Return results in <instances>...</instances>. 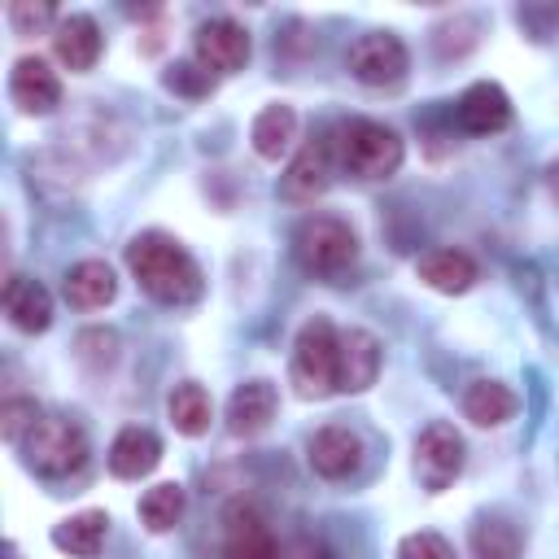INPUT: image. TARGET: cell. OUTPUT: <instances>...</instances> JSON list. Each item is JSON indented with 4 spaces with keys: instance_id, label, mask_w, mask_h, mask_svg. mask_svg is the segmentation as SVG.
Here are the masks:
<instances>
[{
    "instance_id": "cell-1",
    "label": "cell",
    "mask_w": 559,
    "mask_h": 559,
    "mask_svg": "<svg viewBox=\"0 0 559 559\" xmlns=\"http://www.w3.org/2000/svg\"><path fill=\"white\" fill-rule=\"evenodd\" d=\"M127 271L162 306H188L205 288L197 258L175 236H166V231H140L127 245Z\"/></svg>"
},
{
    "instance_id": "cell-2",
    "label": "cell",
    "mask_w": 559,
    "mask_h": 559,
    "mask_svg": "<svg viewBox=\"0 0 559 559\" xmlns=\"http://www.w3.org/2000/svg\"><path fill=\"white\" fill-rule=\"evenodd\" d=\"M336 362H341V328L328 314H314L301 323L297 341H293V389L306 402L332 397L336 393Z\"/></svg>"
},
{
    "instance_id": "cell-3",
    "label": "cell",
    "mask_w": 559,
    "mask_h": 559,
    "mask_svg": "<svg viewBox=\"0 0 559 559\" xmlns=\"http://www.w3.org/2000/svg\"><path fill=\"white\" fill-rule=\"evenodd\" d=\"M336 153H341V166L358 179H389L397 175L402 157H406V144L393 127L376 122V118H349L341 122L336 131Z\"/></svg>"
},
{
    "instance_id": "cell-4",
    "label": "cell",
    "mask_w": 559,
    "mask_h": 559,
    "mask_svg": "<svg viewBox=\"0 0 559 559\" xmlns=\"http://www.w3.org/2000/svg\"><path fill=\"white\" fill-rule=\"evenodd\" d=\"M22 454L26 467H35L48 480H61L87 463V432L70 415H39L35 428L22 437Z\"/></svg>"
},
{
    "instance_id": "cell-5",
    "label": "cell",
    "mask_w": 559,
    "mask_h": 559,
    "mask_svg": "<svg viewBox=\"0 0 559 559\" xmlns=\"http://www.w3.org/2000/svg\"><path fill=\"white\" fill-rule=\"evenodd\" d=\"M293 253H297V262H301L310 275L336 280V275H345V271L354 266V258H358V236H354V227H349L345 218L310 214V218L297 227V236H293Z\"/></svg>"
},
{
    "instance_id": "cell-6",
    "label": "cell",
    "mask_w": 559,
    "mask_h": 559,
    "mask_svg": "<svg viewBox=\"0 0 559 559\" xmlns=\"http://www.w3.org/2000/svg\"><path fill=\"white\" fill-rule=\"evenodd\" d=\"M345 66L367 87H397L406 79V70H411V52L393 31H367V35H358L349 44Z\"/></svg>"
},
{
    "instance_id": "cell-7",
    "label": "cell",
    "mask_w": 559,
    "mask_h": 559,
    "mask_svg": "<svg viewBox=\"0 0 559 559\" xmlns=\"http://www.w3.org/2000/svg\"><path fill=\"white\" fill-rule=\"evenodd\" d=\"M463 459H467L463 454V437L445 419L428 424L419 432V441H415V476H419V485L428 493H441L445 485H454L459 472H463Z\"/></svg>"
},
{
    "instance_id": "cell-8",
    "label": "cell",
    "mask_w": 559,
    "mask_h": 559,
    "mask_svg": "<svg viewBox=\"0 0 559 559\" xmlns=\"http://www.w3.org/2000/svg\"><path fill=\"white\" fill-rule=\"evenodd\" d=\"M249 52H253V39H249V31L236 17H210L192 35V57L210 74H236V70H245Z\"/></svg>"
},
{
    "instance_id": "cell-9",
    "label": "cell",
    "mask_w": 559,
    "mask_h": 559,
    "mask_svg": "<svg viewBox=\"0 0 559 559\" xmlns=\"http://www.w3.org/2000/svg\"><path fill=\"white\" fill-rule=\"evenodd\" d=\"M9 96L22 114L44 118L61 105V79L44 57H17L9 70Z\"/></svg>"
},
{
    "instance_id": "cell-10",
    "label": "cell",
    "mask_w": 559,
    "mask_h": 559,
    "mask_svg": "<svg viewBox=\"0 0 559 559\" xmlns=\"http://www.w3.org/2000/svg\"><path fill=\"white\" fill-rule=\"evenodd\" d=\"M306 459L323 480H345V476H354L362 467V437L354 428H345V424H328V428H319L310 437Z\"/></svg>"
},
{
    "instance_id": "cell-11",
    "label": "cell",
    "mask_w": 559,
    "mask_h": 559,
    "mask_svg": "<svg viewBox=\"0 0 559 559\" xmlns=\"http://www.w3.org/2000/svg\"><path fill=\"white\" fill-rule=\"evenodd\" d=\"M380 376V341L367 328L341 332V362H336V393H362Z\"/></svg>"
},
{
    "instance_id": "cell-12",
    "label": "cell",
    "mask_w": 559,
    "mask_h": 559,
    "mask_svg": "<svg viewBox=\"0 0 559 559\" xmlns=\"http://www.w3.org/2000/svg\"><path fill=\"white\" fill-rule=\"evenodd\" d=\"M454 118H459V127L467 135H493V131L511 127V96L498 83H472L459 96Z\"/></svg>"
},
{
    "instance_id": "cell-13",
    "label": "cell",
    "mask_w": 559,
    "mask_h": 559,
    "mask_svg": "<svg viewBox=\"0 0 559 559\" xmlns=\"http://www.w3.org/2000/svg\"><path fill=\"white\" fill-rule=\"evenodd\" d=\"M100 48H105V39H100V26H96V17H87V13H70V17H61L57 22V31H52V52H57V61L66 66V70H92L96 61H100Z\"/></svg>"
},
{
    "instance_id": "cell-14",
    "label": "cell",
    "mask_w": 559,
    "mask_h": 559,
    "mask_svg": "<svg viewBox=\"0 0 559 559\" xmlns=\"http://www.w3.org/2000/svg\"><path fill=\"white\" fill-rule=\"evenodd\" d=\"M275 406H280V393L271 380H245L227 397V428L236 437H253L275 419Z\"/></svg>"
},
{
    "instance_id": "cell-15",
    "label": "cell",
    "mask_w": 559,
    "mask_h": 559,
    "mask_svg": "<svg viewBox=\"0 0 559 559\" xmlns=\"http://www.w3.org/2000/svg\"><path fill=\"white\" fill-rule=\"evenodd\" d=\"M4 314L17 332H44L52 323V293L39 284V280H26V275H9L4 280Z\"/></svg>"
},
{
    "instance_id": "cell-16",
    "label": "cell",
    "mask_w": 559,
    "mask_h": 559,
    "mask_svg": "<svg viewBox=\"0 0 559 559\" xmlns=\"http://www.w3.org/2000/svg\"><path fill=\"white\" fill-rule=\"evenodd\" d=\"M157 463H162V441H157L153 428L131 424V428H122V432L114 437V445H109V472H114L118 480H140V476H148Z\"/></svg>"
},
{
    "instance_id": "cell-17",
    "label": "cell",
    "mask_w": 559,
    "mask_h": 559,
    "mask_svg": "<svg viewBox=\"0 0 559 559\" xmlns=\"http://www.w3.org/2000/svg\"><path fill=\"white\" fill-rule=\"evenodd\" d=\"M328 183H332V162H328V144H306L293 162H288V170H284V179H280V192L288 197V201H314V197H323L328 192Z\"/></svg>"
},
{
    "instance_id": "cell-18",
    "label": "cell",
    "mask_w": 559,
    "mask_h": 559,
    "mask_svg": "<svg viewBox=\"0 0 559 559\" xmlns=\"http://www.w3.org/2000/svg\"><path fill=\"white\" fill-rule=\"evenodd\" d=\"M415 271H419V280H424L428 288L450 293V297H454V293H467V288L476 284V258L463 253V249H450V245L419 253Z\"/></svg>"
},
{
    "instance_id": "cell-19",
    "label": "cell",
    "mask_w": 559,
    "mask_h": 559,
    "mask_svg": "<svg viewBox=\"0 0 559 559\" xmlns=\"http://www.w3.org/2000/svg\"><path fill=\"white\" fill-rule=\"evenodd\" d=\"M223 559H280L271 528L253 507L227 511V537H223Z\"/></svg>"
},
{
    "instance_id": "cell-20",
    "label": "cell",
    "mask_w": 559,
    "mask_h": 559,
    "mask_svg": "<svg viewBox=\"0 0 559 559\" xmlns=\"http://www.w3.org/2000/svg\"><path fill=\"white\" fill-rule=\"evenodd\" d=\"M118 293V280H114V266L100 262V258H83L66 271V301L79 306V310H100L109 306Z\"/></svg>"
},
{
    "instance_id": "cell-21",
    "label": "cell",
    "mask_w": 559,
    "mask_h": 559,
    "mask_svg": "<svg viewBox=\"0 0 559 559\" xmlns=\"http://www.w3.org/2000/svg\"><path fill=\"white\" fill-rule=\"evenodd\" d=\"M249 140H253V153H258V157L280 162V157L293 148V140H297V109L284 105V100L258 109V118H253V127H249Z\"/></svg>"
},
{
    "instance_id": "cell-22",
    "label": "cell",
    "mask_w": 559,
    "mask_h": 559,
    "mask_svg": "<svg viewBox=\"0 0 559 559\" xmlns=\"http://www.w3.org/2000/svg\"><path fill=\"white\" fill-rule=\"evenodd\" d=\"M105 537H109V515L105 511H79V515H70V520H61L57 528H52V546L61 550V555H74V559H96L100 555V546H105Z\"/></svg>"
},
{
    "instance_id": "cell-23",
    "label": "cell",
    "mask_w": 559,
    "mask_h": 559,
    "mask_svg": "<svg viewBox=\"0 0 559 559\" xmlns=\"http://www.w3.org/2000/svg\"><path fill=\"white\" fill-rule=\"evenodd\" d=\"M515 393L502 384V380H476V384H467V393H463V415L472 419V424H480V428H498V424H507L511 415H515Z\"/></svg>"
},
{
    "instance_id": "cell-24",
    "label": "cell",
    "mask_w": 559,
    "mask_h": 559,
    "mask_svg": "<svg viewBox=\"0 0 559 559\" xmlns=\"http://www.w3.org/2000/svg\"><path fill=\"white\" fill-rule=\"evenodd\" d=\"M166 415H170L175 432L201 437V432L210 428V419H214V402H210V393H205L197 380H183V384H175V393H170V402H166Z\"/></svg>"
},
{
    "instance_id": "cell-25",
    "label": "cell",
    "mask_w": 559,
    "mask_h": 559,
    "mask_svg": "<svg viewBox=\"0 0 559 559\" xmlns=\"http://www.w3.org/2000/svg\"><path fill=\"white\" fill-rule=\"evenodd\" d=\"M467 550H472V559H520V533H515V524L489 515V520L472 524Z\"/></svg>"
},
{
    "instance_id": "cell-26",
    "label": "cell",
    "mask_w": 559,
    "mask_h": 559,
    "mask_svg": "<svg viewBox=\"0 0 559 559\" xmlns=\"http://www.w3.org/2000/svg\"><path fill=\"white\" fill-rule=\"evenodd\" d=\"M179 515H183V489H179L175 480H162V485L144 489V498H140V520H144L148 533H170V528L179 524Z\"/></svg>"
},
{
    "instance_id": "cell-27",
    "label": "cell",
    "mask_w": 559,
    "mask_h": 559,
    "mask_svg": "<svg viewBox=\"0 0 559 559\" xmlns=\"http://www.w3.org/2000/svg\"><path fill=\"white\" fill-rule=\"evenodd\" d=\"M52 22H61L52 4H35V0H13V4H9V26H13V35H39V31H48ZM52 31H57V26H52Z\"/></svg>"
},
{
    "instance_id": "cell-28",
    "label": "cell",
    "mask_w": 559,
    "mask_h": 559,
    "mask_svg": "<svg viewBox=\"0 0 559 559\" xmlns=\"http://www.w3.org/2000/svg\"><path fill=\"white\" fill-rule=\"evenodd\" d=\"M35 419H39V406H35L31 397H9V402L0 406V437L22 445V437L35 428Z\"/></svg>"
},
{
    "instance_id": "cell-29",
    "label": "cell",
    "mask_w": 559,
    "mask_h": 559,
    "mask_svg": "<svg viewBox=\"0 0 559 559\" xmlns=\"http://www.w3.org/2000/svg\"><path fill=\"white\" fill-rule=\"evenodd\" d=\"M166 87L179 92V96H210L214 92V74L205 66H197V61H179L166 74Z\"/></svg>"
},
{
    "instance_id": "cell-30",
    "label": "cell",
    "mask_w": 559,
    "mask_h": 559,
    "mask_svg": "<svg viewBox=\"0 0 559 559\" xmlns=\"http://www.w3.org/2000/svg\"><path fill=\"white\" fill-rule=\"evenodd\" d=\"M397 559H454V546L441 533L419 528V533H406L397 542Z\"/></svg>"
},
{
    "instance_id": "cell-31",
    "label": "cell",
    "mask_w": 559,
    "mask_h": 559,
    "mask_svg": "<svg viewBox=\"0 0 559 559\" xmlns=\"http://www.w3.org/2000/svg\"><path fill=\"white\" fill-rule=\"evenodd\" d=\"M546 179H550V192H555V201H559V157L550 162V170H546Z\"/></svg>"
},
{
    "instance_id": "cell-32",
    "label": "cell",
    "mask_w": 559,
    "mask_h": 559,
    "mask_svg": "<svg viewBox=\"0 0 559 559\" xmlns=\"http://www.w3.org/2000/svg\"><path fill=\"white\" fill-rule=\"evenodd\" d=\"M9 559H17V550H13V546H9Z\"/></svg>"
}]
</instances>
